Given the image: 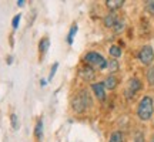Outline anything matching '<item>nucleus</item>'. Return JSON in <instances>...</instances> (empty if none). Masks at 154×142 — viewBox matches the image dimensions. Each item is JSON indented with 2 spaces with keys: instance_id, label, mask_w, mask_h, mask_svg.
Instances as JSON below:
<instances>
[{
  "instance_id": "6e6552de",
  "label": "nucleus",
  "mask_w": 154,
  "mask_h": 142,
  "mask_svg": "<svg viewBox=\"0 0 154 142\" xmlns=\"http://www.w3.org/2000/svg\"><path fill=\"white\" fill-rule=\"evenodd\" d=\"M94 71H93V68H83V70H80V77H82L84 81H93L94 80Z\"/></svg>"
},
{
  "instance_id": "f3484780",
  "label": "nucleus",
  "mask_w": 154,
  "mask_h": 142,
  "mask_svg": "<svg viewBox=\"0 0 154 142\" xmlns=\"http://www.w3.org/2000/svg\"><path fill=\"white\" fill-rule=\"evenodd\" d=\"M107 68H109L111 72H113V71H117V70H119V63L113 58L111 61H109V63H107Z\"/></svg>"
},
{
  "instance_id": "ddd939ff",
  "label": "nucleus",
  "mask_w": 154,
  "mask_h": 142,
  "mask_svg": "<svg viewBox=\"0 0 154 142\" xmlns=\"http://www.w3.org/2000/svg\"><path fill=\"white\" fill-rule=\"evenodd\" d=\"M109 53H110L111 57H114V60H116V58H119L121 55V49L119 46H111L110 49H109Z\"/></svg>"
},
{
  "instance_id": "4be33fe9",
  "label": "nucleus",
  "mask_w": 154,
  "mask_h": 142,
  "mask_svg": "<svg viewBox=\"0 0 154 142\" xmlns=\"http://www.w3.org/2000/svg\"><path fill=\"white\" fill-rule=\"evenodd\" d=\"M123 28H124V22H120V20H119V23L116 24L114 30H116V31H121Z\"/></svg>"
},
{
  "instance_id": "39448f33",
  "label": "nucleus",
  "mask_w": 154,
  "mask_h": 142,
  "mask_svg": "<svg viewBox=\"0 0 154 142\" xmlns=\"http://www.w3.org/2000/svg\"><path fill=\"white\" fill-rule=\"evenodd\" d=\"M141 88V81L138 78H131L128 84H127V88H126V97L127 98H133L136 94L140 91Z\"/></svg>"
},
{
  "instance_id": "f8f14e48",
  "label": "nucleus",
  "mask_w": 154,
  "mask_h": 142,
  "mask_svg": "<svg viewBox=\"0 0 154 142\" xmlns=\"http://www.w3.org/2000/svg\"><path fill=\"white\" fill-rule=\"evenodd\" d=\"M123 141H124V137H123V134L120 131L113 132L110 135V139H109V142H123Z\"/></svg>"
},
{
  "instance_id": "9b49d317",
  "label": "nucleus",
  "mask_w": 154,
  "mask_h": 142,
  "mask_svg": "<svg viewBox=\"0 0 154 142\" xmlns=\"http://www.w3.org/2000/svg\"><path fill=\"white\" fill-rule=\"evenodd\" d=\"M34 135L37 137V139L43 138V120H38L36 124V129H34Z\"/></svg>"
},
{
  "instance_id": "f03ea898",
  "label": "nucleus",
  "mask_w": 154,
  "mask_h": 142,
  "mask_svg": "<svg viewBox=\"0 0 154 142\" xmlns=\"http://www.w3.org/2000/svg\"><path fill=\"white\" fill-rule=\"evenodd\" d=\"M154 112V104L151 97H144L141 98L140 104H138L137 108V117L141 121H149L151 117H153Z\"/></svg>"
},
{
  "instance_id": "a211bd4d",
  "label": "nucleus",
  "mask_w": 154,
  "mask_h": 142,
  "mask_svg": "<svg viewBox=\"0 0 154 142\" xmlns=\"http://www.w3.org/2000/svg\"><path fill=\"white\" fill-rule=\"evenodd\" d=\"M146 10L149 11L150 14H154V0L153 1H147V3H146Z\"/></svg>"
},
{
  "instance_id": "b1692460",
  "label": "nucleus",
  "mask_w": 154,
  "mask_h": 142,
  "mask_svg": "<svg viewBox=\"0 0 154 142\" xmlns=\"http://www.w3.org/2000/svg\"><path fill=\"white\" fill-rule=\"evenodd\" d=\"M17 4H19V6H23V4H24V1H23V0H19V1H17Z\"/></svg>"
},
{
  "instance_id": "0eeeda50",
  "label": "nucleus",
  "mask_w": 154,
  "mask_h": 142,
  "mask_svg": "<svg viewBox=\"0 0 154 142\" xmlns=\"http://www.w3.org/2000/svg\"><path fill=\"white\" fill-rule=\"evenodd\" d=\"M117 23H119V19H117V14H116V13H109V14L104 17L106 27H116Z\"/></svg>"
},
{
  "instance_id": "1a4fd4ad",
  "label": "nucleus",
  "mask_w": 154,
  "mask_h": 142,
  "mask_svg": "<svg viewBox=\"0 0 154 142\" xmlns=\"http://www.w3.org/2000/svg\"><path fill=\"white\" fill-rule=\"evenodd\" d=\"M103 85H104V88H107V90H114L116 85H117V78H116L114 75H109L104 81H103Z\"/></svg>"
},
{
  "instance_id": "423d86ee",
  "label": "nucleus",
  "mask_w": 154,
  "mask_h": 142,
  "mask_svg": "<svg viewBox=\"0 0 154 142\" xmlns=\"http://www.w3.org/2000/svg\"><path fill=\"white\" fill-rule=\"evenodd\" d=\"M93 88L94 94H96V97L100 99V101H103L106 98V91H104V85H103V82H97V84H93L91 85Z\"/></svg>"
},
{
  "instance_id": "393cba45",
  "label": "nucleus",
  "mask_w": 154,
  "mask_h": 142,
  "mask_svg": "<svg viewBox=\"0 0 154 142\" xmlns=\"http://www.w3.org/2000/svg\"><path fill=\"white\" fill-rule=\"evenodd\" d=\"M40 84H42V85H46V84H47V81H46V80H42V82H40Z\"/></svg>"
},
{
  "instance_id": "f257e3e1",
  "label": "nucleus",
  "mask_w": 154,
  "mask_h": 142,
  "mask_svg": "<svg viewBox=\"0 0 154 142\" xmlns=\"http://www.w3.org/2000/svg\"><path fill=\"white\" fill-rule=\"evenodd\" d=\"M90 104H91V98H90V95H88V93L86 90H82L72 99V108L77 114H83Z\"/></svg>"
},
{
  "instance_id": "dca6fc26",
  "label": "nucleus",
  "mask_w": 154,
  "mask_h": 142,
  "mask_svg": "<svg viewBox=\"0 0 154 142\" xmlns=\"http://www.w3.org/2000/svg\"><path fill=\"white\" fill-rule=\"evenodd\" d=\"M77 33V24H74L72 28H70V33H69V37H67V41L69 44H73V40H74V36Z\"/></svg>"
},
{
  "instance_id": "9d476101",
  "label": "nucleus",
  "mask_w": 154,
  "mask_h": 142,
  "mask_svg": "<svg viewBox=\"0 0 154 142\" xmlns=\"http://www.w3.org/2000/svg\"><path fill=\"white\" fill-rule=\"evenodd\" d=\"M106 4H107V7L110 10H116V9H120L121 6L124 4V1L123 0H109Z\"/></svg>"
},
{
  "instance_id": "412c9836",
  "label": "nucleus",
  "mask_w": 154,
  "mask_h": 142,
  "mask_svg": "<svg viewBox=\"0 0 154 142\" xmlns=\"http://www.w3.org/2000/svg\"><path fill=\"white\" fill-rule=\"evenodd\" d=\"M57 67H59V64H57V63H56L54 66L51 67V71H50V75H49V81H50V80H51V78H53V77H54V74H56V70H57Z\"/></svg>"
},
{
  "instance_id": "2eb2a0df",
  "label": "nucleus",
  "mask_w": 154,
  "mask_h": 142,
  "mask_svg": "<svg viewBox=\"0 0 154 142\" xmlns=\"http://www.w3.org/2000/svg\"><path fill=\"white\" fill-rule=\"evenodd\" d=\"M147 81L151 87H154V66L150 67L149 71H147Z\"/></svg>"
},
{
  "instance_id": "7ed1b4c3",
  "label": "nucleus",
  "mask_w": 154,
  "mask_h": 142,
  "mask_svg": "<svg viewBox=\"0 0 154 142\" xmlns=\"http://www.w3.org/2000/svg\"><path fill=\"white\" fill-rule=\"evenodd\" d=\"M84 61L87 63L90 67H93L96 70H106L107 68V63L109 61L106 60L104 57L96 51H90L84 55Z\"/></svg>"
},
{
  "instance_id": "5701e85b",
  "label": "nucleus",
  "mask_w": 154,
  "mask_h": 142,
  "mask_svg": "<svg viewBox=\"0 0 154 142\" xmlns=\"http://www.w3.org/2000/svg\"><path fill=\"white\" fill-rule=\"evenodd\" d=\"M134 142H144V135L141 134V132H138L137 135H136V138H134Z\"/></svg>"
},
{
  "instance_id": "aec40b11",
  "label": "nucleus",
  "mask_w": 154,
  "mask_h": 142,
  "mask_svg": "<svg viewBox=\"0 0 154 142\" xmlns=\"http://www.w3.org/2000/svg\"><path fill=\"white\" fill-rule=\"evenodd\" d=\"M19 22H20V14H17V16L13 17V22H11V24H13V27H14V28L19 27Z\"/></svg>"
},
{
  "instance_id": "6ab92c4d",
  "label": "nucleus",
  "mask_w": 154,
  "mask_h": 142,
  "mask_svg": "<svg viewBox=\"0 0 154 142\" xmlns=\"http://www.w3.org/2000/svg\"><path fill=\"white\" fill-rule=\"evenodd\" d=\"M11 125H13L14 129L19 128V122H17V115L16 114H11Z\"/></svg>"
},
{
  "instance_id": "a878e982",
  "label": "nucleus",
  "mask_w": 154,
  "mask_h": 142,
  "mask_svg": "<svg viewBox=\"0 0 154 142\" xmlns=\"http://www.w3.org/2000/svg\"><path fill=\"white\" fill-rule=\"evenodd\" d=\"M151 142H154V137H153V138H151Z\"/></svg>"
},
{
  "instance_id": "20e7f679",
  "label": "nucleus",
  "mask_w": 154,
  "mask_h": 142,
  "mask_svg": "<svg viewBox=\"0 0 154 142\" xmlns=\"http://www.w3.org/2000/svg\"><path fill=\"white\" fill-rule=\"evenodd\" d=\"M138 60L143 63L144 66H149L151 64L154 60V51L153 49L150 47V46H144L143 49L140 50V53H138Z\"/></svg>"
},
{
  "instance_id": "4468645a",
  "label": "nucleus",
  "mask_w": 154,
  "mask_h": 142,
  "mask_svg": "<svg viewBox=\"0 0 154 142\" xmlns=\"http://www.w3.org/2000/svg\"><path fill=\"white\" fill-rule=\"evenodd\" d=\"M49 46H50V40L47 37L43 38V40L40 41V53H46V51L49 50Z\"/></svg>"
}]
</instances>
